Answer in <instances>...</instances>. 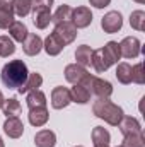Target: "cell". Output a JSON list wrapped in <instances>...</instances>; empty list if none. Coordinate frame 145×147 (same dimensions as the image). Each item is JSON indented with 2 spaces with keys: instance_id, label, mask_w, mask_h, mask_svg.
I'll return each instance as SVG.
<instances>
[{
  "instance_id": "cell-1",
  "label": "cell",
  "mask_w": 145,
  "mask_h": 147,
  "mask_svg": "<svg viewBox=\"0 0 145 147\" xmlns=\"http://www.w3.org/2000/svg\"><path fill=\"white\" fill-rule=\"evenodd\" d=\"M28 75H29L28 67H26V63L22 60H12V62H9V63L3 65V69L0 72V79H2V82H3L5 87H9V89H19L26 82Z\"/></svg>"
},
{
  "instance_id": "cell-2",
  "label": "cell",
  "mask_w": 145,
  "mask_h": 147,
  "mask_svg": "<svg viewBox=\"0 0 145 147\" xmlns=\"http://www.w3.org/2000/svg\"><path fill=\"white\" fill-rule=\"evenodd\" d=\"M92 113H94L97 118L104 120V121H106L108 125H111V127H118L119 120L125 116L123 110H121L118 105L111 103L109 99H97V101L92 105Z\"/></svg>"
},
{
  "instance_id": "cell-3",
  "label": "cell",
  "mask_w": 145,
  "mask_h": 147,
  "mask_svg": "<svg viewBox=\"0 0 145 147\" xmlns=\"http://www.w3.org/2000/svg\"><path fill=\"white\" fill-rule=\"evenodd\" d=\"M80 84L84 87H87L91 94L97 96V99H108L109 96L113 94V86H111L109 80H104V79L91 75V74H87Z\"/></svg>"
},
{
  "instance_id": "cell-4",
  "label": "cell",
  "mask_w": 145,
  "mask_h": 147,
  "mask_svg": "<svg viewBox=\"0 0 145 147\" xmlns=\"http://www.w3.org/2000/svg\"><path fill=\"white\" fill-rule=\"evenodd\" d=\"M121 26H123V17H121V14H119L118 10H111V12H108V14L101 19V28H103V31H104V33H109V34L118 33V31L121 29Z\"/></svg>"
},
{
  "instance_id": "cell-5",
  "label": "cell",
  "mask_w": 145,
  "mask_h": 147,
  "mask_svg": "<svg viewBox=\"0 0 145 147\" xmlns=\"http://www.w3.org/2000/svg\"><path fill=\"white\" fill-rule=\"evenodd\" d=\"M119 51L125 58H137L142 51V45L135 36H126L119 43Z\"/></svg>"
},
{
  "instance_id": "cell-6",
  "label": "cell",
  "mask_w": 145,
  "mask_h": 147,
  "mask_svg": "<svg viewBox=\"0 0 145 147\" xmlns=\"http://www.w3.org/2000/svg\"><path fill=\"white\" fill-rule=\"evenodd\" d=\"M53 33L60 38L65 45H70V43L75 41V38H77V28L73 26L72 21H65V22L55 24V31Z\"/></svg>"
},
{
  "instance_id": "cell-7",
  "label": "cell",
  "mask_w": 145,
  "mask_h": 147,
  "mask_svg": "<svg viewBox=\"0 0 145 147\" xmlns=\"http://www.w3.org/2000/svg\"><path fill=\"white\" fill-rule=\"evenodd\" d=\"M70 103H72V98H70V91L67 87L58 86V87H55L51 91V106L55 110H63Z\"/></svg>"
},
{
  "instance_id": "cell-8",
  "label": "cell",
  "mask_w": 145,
  "mask_h": 147,
  "mask_svg": "<svg viewBox=\"0 0 145 147\" xmlns=\"http://www.w3.org/2000/svg\"><path fill=\"white\" fill-rule=\"evenodd\" d=\"M70 21L73 22V26L77 29L87 28L92 22V12H91L89 7H77V9L72 10V19Z\"/></svg>"
},
{
  "instance_id": "cell-9",
  "label": "cell",
  "mask_w": 145,
  "mask_h": 147,
  "mask_svg": "<svg viewBox=\"0 0 145 147\" xmlns=\"http://www.w3.org/2000/svg\"><path fill=\"white\" fill-rule=\"evenodd\" d=\"M3 132L10 137V139H19L24 134V123L19 120V116H10L5 120L3 123Z\"/></svg>"
},
{
  "instance_id": "cell-10",
  "label": "cell",
  "mask_w": 145,
  "mask_h": 147,
  "mask_svg": "<svg viewBox=\"0 0 145 147\" xmlns=\"http://www.w3.org/2000/svg\"><path fill=\"white\" fill-rule=\"evenodd\" d=\"M121 134L126 137V135H133V134H142V125L137 118L133 116H123L118 123Z\"/></svg>"
},
{
  "instance_id": "cell-11",
  "label": "cell",
  "mask_w": 145,
  "mask_h": 147,
  "mask_svg": "<svg viewBox=\"0 0 145 147\" xmlns=\"http://www.w3.org/2000/svg\"><path fill=\"white\" fill-rule=\"evenodd\" d=\"M22 50H24L26 55L34 57V55H38V53L43 50V39L38 36V34L29 33V34L26 36V39L22 41Z\"/></svg>"
},
{
  "instance_id": "cell-12",
  "label": "cell",
  "mask_w": 145,
  "mask_h": 147,
  "mask_svg": "<svg viewBox=\"0 0 145 147\" xmlns=\"http://www.w3.org/2000/svg\"><path fill=\"white\" fill-rule=\"evenodd\" d=\"M43 48H44V51H46L50 57H56V55H60L62 50L65 48V43L56 36L55 33H51L50 36L43 41Z\"/></svg>"
},
{
  "instance_id": "cell-13",
  "label": "cell",
  "mask_w": 145,
  "mask_h": 147,
  "mask_svg": "<svg viewBox=\"0 0 145 147\" xmlns=\"http://www.w3.org/2000/svg\"><path fill=\"white\" fill-rule=\"evenodd\" d=\"M87 74L89 72L85 70V67H82L79 63H70V65L65 67V79L70 84H80Z\"/></svg>"
},
{
  "instance_id": "cell-14",
  "label": "cell",
  "mask_w": 145,
  "mask_h": 147,
  "mask_svg": "<svg viewBox=\"0 0 145 147\" xmlns=\"http://www.w3.org/2000/svg\"><path fill=\"white\" fill-rule=\"evenodd\" d=\"M91 65L94 67V70H96L97 74L106 72L109 67H111V63H109V60L106 58V55H104L103 48H101V50H94V51H92V60H91Z\"/></svg>"
},
{
  "instance_id": "cell-15",
  "label": "cell",
  "mask_w": 145,
  "mask_h": 147,
  "mask_svg": "<svg viewBox=\"0 0 145 147\" xmlns=\"http://www.w3.org/2000/svg\"><path fill=\"white\" fill-rule=\"evenodd\" d=\"M14 10L9 2H0V29H9L12 26L14 19Z\"/></svg>"
},
{
  "instance_id": "cell-16",
  "label": "cell",
  "mask_w": 145,
  "mask_h": 147,
  "mask_svg": "<svg viewBox=\"0 0 145 147\" xmlns=\"http://www.w3.org/2000/svg\"><path fill=\"white\" fill-rule=\"evenodd\" d=\"M36 147H55L56 146V135L51 130H39L34 135Z\"/></svg>"
},
{
  "instance_id": "cell-17",
  "label": "cell",
  "mask_w": 145,
  "mask_h": 147,
  "mask_svg": "<svg viewBox=\"0 0 145 147\" xmlns=\"http://www.w3.org/2000/svg\"><path fill=\"white\" fill-rule=\"evenodd\" d=\"M28 116H29V123L33 127H43V125H46L50 113L46 110V106L44 108H33V110H29Z\"/></svg>"
},
{
  "instance_id": "cell-18",
  "label": "cell",
  "mask_w": 145,
  "mask_h": 147,
  "mask_svg": "<svg viewBox=\"0 0 145 147\" xmlns=\"http://www.w3.org/2000/svg\"><path fill=\"white\" fill-rule=\"evenodd\" d=\"M33 22L38 29L48 28V24L51 22V9H34Z\"/></svg>"
},
{
  "instance_id": "cell-19",
  "label": "cell",
  "mask_w": 145,
  "mask_h": 147,
  "mask_svg": "<svg viewBox=\"0 0 145 147\" xmlns=\"http://www.w3.org/2000/svg\"><path fill=\"white\" fill-rule=\"evenodd\" d=\"M41 84H43V77H41V74L38 72H33L28 75V79H26V82L17 89L21 94H26V92H29V91H36L41 87Z\"/></svg>"
},
{
  "instance_id": "cell-20",
  "label": "cell",
  "mask_w": 145,
  "mask_h": 147,
  "mask_svg": "<svg viewBox=\"0 0 145 147\" xmlns=\"http://www.w3.org/2000/svg\"><path fill=\"white\" fill-rule=\"evenodd\" d=\"M70 98H72L73 103L85 105V103H89V99H91V92H89V89L84 87L82 84H73V87L70 89Z\"/></svg>"
},
{
  "instance_id": "cell-21",
  "label": "cell",
  "mask_w": 145,
  "mask_h": 147,
  "mask_svg": "<svg viewBox=\"0 0 145 147\" xmlns=\"http://www.w3.org/2000/svg\"><path fill=\"white\" fill-rule=\"evenodd\" d=\"M9 34H10V39H12V41H19V43H22V41L26 39V36L29 34V31H28V28H26L24 22H21V21H14L12 26L9 28Z\"/></svg>"
},
{
  "instance_id": "cell-22",
  "label": "cell",
  "mask_w": 145,
  "mask_h": 147,
  "mask_svg": "<svg viewBox=\"0 0 145 147\" xmlns=\"http://www.w3.org/2000/svg\"><path fill=\"white\" fill-rule=\"evenodd\" d=\"M92 51H94V50H92L89 45H80V46L75 50V60H77V63H79V65H82V67L91 65Z\"/></svg>"
},
{
  "instance_id": "cell-23",
  "label": "cell",
  "mask_w": 145,
  "mask_h": 147,
  "mask_svg": "<svg viewBox=\"0 0 145 147\" xmlns=\"http://www.w3.org/2000/svg\"><path fill=\"white\" fill-rule=\"evenodd\" d=\"M26 103H28L29 110H33V108H44L46 106V96L39 89L29 91L28 92V98H26Z\"/></svg>"
},
{
  "instance_id": "cell-24",
  "label": "cell",
  "mask_w": 145,
  "mask_h": 147,
  "mask_svg": "<svg viewBox=\"0 0 145 147\" xmlns=\"http://www.w3.org/2000/svg\"><path fill=\"white\" fill-rule=\"evenodd\" d=\"M103 51H104V55H106V58L109 60V63H111V65L118 63V60L121 58V51H119V43H116V41H108V43L104 45Z\"/></svg>"
},
{
  "instance_id": "cell-25",
  "label": "cell",
  "mask_w": 145,
  "mask_h": 147,
  "mask_svg": "<svg viewBox=\"0 0 145 147\" xmlns=\"http://www.w3.org/2000/svg\"><path fill=\"white\" fill-rule=\"evenodd\" d=\"M9 3H10L14 14L19 17H26L33 9V0H10Z\"/></svg>"
},
{
  "instance_id": "cell-26",
  "label": "cell",
  "mask_w": 145,
  "mask_h": 147,
  "mask_svg": "<svg viewBox=\"0 0 145 147\" xmlns=\"http://www.w3.org/2000/svg\"><path fill=\"white\" fill-rule=\"evenodd\" d=\"M72 10H73V9L70 7V5H67V3L60 5V7L56 9V12H55V14H51V22L60 24V22L70 21V19H72Z\"/></svg>"
},
{
  "instance_id": "cell-27",
  "label": "cell",
  "mask_w": 145,
  "mask_h": 147,
  "mask_svg": "<svg viewBox=\"0 0 145 147\" xmlns=\"http://www.w3.org/2000/svg\"><path fill=\"white\" fill-rule=\"evenodd\" d=\"M2 110H3V115L7 116V118H10V116H19L21 115V103L15 99V98H10V99H5L3 101V106H2Z\"/></svg>"
},
{
  "instance_id": "cell-28",
  "label": "cell",
  "mask_w": 145,
  "mask_h": 147,
  "mask_svg": "<svg viewBox=\"0 0 145 147\" xmlns=\"http://www.w3.org/2000/svg\"><path fill=\"white\" fill-rule=\"evenodd\" d=\"M109 140H111V135L104 127H96L92 130V142L94 146H109Z\"/></svg>"
},
{
  "instance_id": "cell-29",
  "label": "cell",
  "mask_w": 145,
  "mask_h": 147,
  "mask_svg": "<svg viewBox=\"0 0 145 147\" xmlns=\"http://www.w3.org/2000/svg\"><path fill=\"white\" fill-rule=\"evenodd\" d=\"M116 79L121 84H130L132 82V65H128L125 62L118 63V67H116Z\"/></svg>"
},
{
  "instance_id": "cell-30",
  "label": "cell",
  "mask_w": 145,
  "mask_h": 147,
  "mask_svg": "<svg viewBox=\"0 0 145 147\" xmlns=\"http://www.w3.org/2000/svg\"><path fill=\"white\" fill-rule=\"evenodd\" d=\"M15 51V45L9 36H0V57L7 58L10 55H14Z\"/></svg>"
},
{
  "instance_id": "cell-31",
  "label": "cell",
  "mask_w": 145,
  "mask_h": 147,
  "mask_svg": "<svg viewBox=\"0 0 145 147\" xmlns=\"http://www.w3.org/2000/svg\"><path fill=\"white\" fill-rule=\"evenodd\" d=\"M130 26L137 31L145 29V12L144 10H133L130 16Z\"/></svg>"
},
{
  "instance_id": "cell-32",
  "label": "cell",
  "mask_w": 145,
  "mask_h": 147,
  "mask_svg": "<svg viewBox=\"0 0 145 147\" xmlns=\"http://www.w3.org/2000/svg\"><path fill=\"white\" fill-rule=\"evenodd\" d=\"M123 147H145V139L142 134L126 135L123 139Z\"/></svg>"
},
{
  "instance_id": "cell-33",
  "label": "cell",
  "mask_w": 145,
  "mask_h": 147,
  "mask_svg": "<svg viewBox=\"0 0 145 147\" xmlns=\"http://www.w3.org/2000/svg\"><path fill=\"white\" fill-rule=\"evenodd\" d=\"M132 82H135V84H144L145 82L144 63H137L132 67Z\"/></svg>"
},
{
  "instance_id": "cell-34",
  "label": "cell",
  "mask_w": 145,
  "mask_h": 147,
  "mask_svg": "<svg viewBox=\"0 0 145 147\" xmlns=\"http://www.w3.org/2000/svg\"><path fill=\"white\" fill-rule=\"evenodd\" d=\"M53 0H33V10L34 9H51Z\"/></svg>"
},
{
  "instance_id": "cell-35",
  "label": "cell",
  "mask_w": 145,
  "mask_h": 147,
  "mask_svg": "<svg viewBox=\"0 0 145 147\" xmlns=\"http://www.w3.org/2000/svg\"><path fill=\"white\" fill-rule=\"evenodd\" d=\"M89 3L94 5L96 9H104V7H108L111 3V0H89Z\"/></svg>"
},
{
  "instance_id": "cell-36",
  "label": "cell",
  "mask_w": 145,
  "mask_h": 147,
  "mask_svg": "<svg viewBox=\"0 0 145 147\" xmlns=\"http://www.w3.org/2000/svg\"><path fill=\"white\" fill-rule=\"evenodd\" d=\"M3 101H5V99H3V94H2V91H0V108L3 106Z\"/></svg>"
},
{
  "instance_id": "cell-37",
  "label": "cell",
  "mask_w": 145,
  "mask_h": 147,
  "mask_svg": "<svg viewBox=\"0 0 145 147\" xmlns=\"http://www.w3.org/2000/svg\"><path fill=\"white\" fill-rule=\"evenodd\" d=\"M137 3H145V0H135Z\"/></svg>"
},
{
  "instance_id": "cell-38",
  "label": "cell",
  "mask_w": 145,
  "mask_h": 147,
  "mask_svg": "<svg viewBox=\"0 0 145 147\" xmlns=\"http://www.w3.org/2000/svg\"><path fill=\"white\" fill-rule=\"evenodd\" d=\"M0 147H3V140L2 139H0Z\"/></svg>"
},
{
  "instance_id": "cell-39",
  "label": "cell",
  "mask_w": 145,
  "mask_h": 147,
  "mask_svg": "<svg viewBox=\"0 0 145 147\" xmlns=\"http://www.w3.org/2000/svg\"><path fill=\"white\" fill-rule=\"evenodd\" d=\"M94 147H109V146H94Z\"/></svg>"
},
{
  "instance_id": "cell-40",
  "label": "cell",
  "mask_w": 145,
  "mask_h": 147,
  "mask_svg": "<svg viewBox=\"0 0 145 147\" xmlns=\"http://www.w3.org/2000/svg\"><path fill=\"white\" fill-rule=\"evenodd\" d=\"M0 2H7V0H0Z\"/></svg>"
},
{
  "instance_id": "cell-41",
  "label": "cell",
  "mask_w": 145,
  "mask_h": 147,
  "mask_svg": "<svg viewBox=\"0 0 145 147\" xmlns=\"http://www.w3.org/2000/svg\"><path fill=\"white\" fill-rule=\"evenodd\" d=\"M75 147H82V146H75Z\"/></svg>"
},
{
  "instance_id": "cell-42",
  "label": "cell",
  "mask_w": 145,
  "mask_h": 147,
  "mask_svg": "<svg viewBox=\"0 0 145 147\" xmlns=\"http://www.w3.org/2000/svg\"><path fill=\"white\" fill-rule=\"evenodd\" d=\"M118 147H123V146H118Z\"/></svg>"
}]
</instances>
